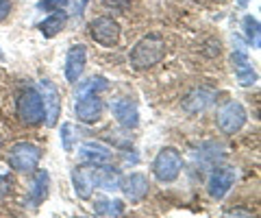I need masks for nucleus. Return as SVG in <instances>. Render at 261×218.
I'll use <instances>...</instances> for the list:
<instances>
[{
	"mask_svg": "<svg viewBox=\"0 0 261 218\" xmlns=\"http://www.w3.org/2000/svg\"><path fill=\"white\" fill-rule=\"evenodd\" d=\"M163 57H166V39L159 33H148L133 46L128 61L137 70H148L152 66H157Z\"/></svg>",
	"mask_w": 261,
	"mask_h": 218,
	"instance_id": "1",
	"label": "nucleus"
},
{
	"mask_svg": "<svg viewBox=\"0 0 261 218\" xmlns=\"http://www.w3.org/2000/svg\"><path fill=\"white\" fill-rule=\"evenodd\" d=\"M183 171V157L181 153L172 147H166L157 153V157L152 161V175L159 183H172L178 179V175Z\"/></svg>",
	"mask_w": 261,
	"mask_h": 218,
	"instance_id": "2",
	"label": "nucleus"
},
{
	"mask_svg": "<svg viewBox=\"0 0 261 218\" xmlns=\"http://www.w3.org/2000/svg\"><path fill=\"white\" fill-rule=\"evenodd\" d=\"M39 157H42V151H39L37 144L33 142H18L13 144L9 151V166L13 168L15 173L29 175L37 171Z\"/></svg>",
	"mask_w": 261,
	"mask_h": 218,
	"instance_id": "3",
	"label": "nucleus"
},
{
	"mask_svg": "<svg viewBox=\"0 0 261 218\" xmlns=\"http://www.w3.org/2000/svg\"><path fill=\"white\" fill-rule=\"evenodd\" d=\"M15 109H18V118L29 127H35V125H39L44 120L42 96H39L37 90H33V87L24 90L18 96V105H15Z\"/></svg>",
	"mask_w": 261,
	"mask_h": 218,
	"instance_id": "4",
	"label": "nucleus"
},
{
	"mask_svg": "<svg viewBox=\"0 0 261 218\" xmlns=\"http://www.w3.org/2000/svg\"><path fill=\"white\" fill-rule=\"evenodd\" d=\"M246 109H244V105L238 103V101H228L224 103L222 107L218 109V116H216V123L220 127V131L231 135V133H238L242 131V127L246 125Z\"/></svg>",
	"mask_w": 261,
	"mask_h": 218,
	"instance_id": "5",
	"label": "nucleus"
},
{
	"mask_svg": "<svg viewBox=\"0 0 261 218\" xmlns=\"http://www.w3.org/2000/svg\"><path fill=\"white\" fill-rule=\"evenodd\" d=\"M39 96H42V105H44V120L48 127H55L57 120H59L61 114V96L57 85L50 79H39Z\"/></svg>",
	"mask_w": 261,
	"mask_h": 218,
	"instance_id": "6",
	"label": "nucleus"
},
{
	"mask_svg": "<svg viewBox=\"0 0 261 218\" xmlns=\"http://www.w3.org/2000/svg\"><path fill=\"white\" fill-rule=\"evenodd\" d=\"M235 179H238V171H235L233 166H218L211 171L209 179H207V192L211 199H224L226 192L233 188Z\"/></svg>",
	"mask_w": 261,
	"mask_h": 218,
	"instance_id": "7",
	"label": "nucleus"
},
{
	"mask_svg": "<svg viewBox=\"0 0 261 218\" xmlns=\"http://www.w3.org/2000/svg\"><path fill=\"white\" fill-rule=\"evenodd\" d=\"M89 33L100 46L111 48L120 39V24L113 18H109V15H98V18L89 22Z\"/></svg>",
	"mask_w": 261,
	"mask_h": 218,
	"instance_id": "8",
	"label": "nucleus"
},
{
	"mask_svg": "<svg viewBox=\"0 0 261 218\" xmlns=\"http://www.w3.org/2000/svg\"><path fill=\"white\" fill-rule=\"evenodd\" d=\"M118 188L124 192V197L130 201V203H140V201H144V197L148 195L150 183H148V177H146V175L130 173L126 177H120Z\"/></svg>",
	"mask_w": 261,
	"mask_h": 218,
	"instance_id": "9",
	"label": "nucleus"
},
{
	"mask_svg": "<svg viewBox=\"0 0 261 218\" xmlns=\"http://www.w3.org/2000/svg\"><path fill=\"white\" fill-rule=\"evenodd\" d=\"M102 101L98 94H85V96H79L76 99V105H74V114L81 123L85 125H94L100 120L102 116Z\"/></svg>",
	"mask_w": 261,
	"mask_h": 218,
	"instance_id": "10",
	"label": "nucleus"
},
{
	"mask_svg": "<svg viewBox=\"0 0 261 218\" xmlns=\"http://www.w3.org/2000/svg\"><path fill=\"white\" fill-rule=\"evenodd\" d=\"M85 63H87V48L83 44L72 46L68 55H65V79H68V83L81 81L85 72Z\"/></svg>",
	"mask_w": 261,
	"mask_h": 218,
	"instance_id": "11",
	"label": "nucleus"
},
{
	"mask_svg": "<svg viewBox=\"0 0 261 218\" xmlns=\"http://www.w3.org/2000/svg\"><path fill=\"white\" fill-rule=\"evenodd\" d=\"M231 61H233V68H235V79H238V83L244 85V87H250L257 83V72L255 68L250 66L248 61V55L244 48H235L233 55H231Z\"/></svg>",
	"mask_w": 261,
	"mask_h": 218,
	"instance_id": "12",
	"label": "nucleus"
},
{
	"mask_svg": "<svg viewBox=\"0 0 261 218\" xmlns=\"http://www.w3.org/2000/svg\"><path fill=\"white\" fill-rule=\"evenodd\" d=\"M109 159H111V151L100 142H83L79 147V161L83 166H102Z\"/></svg>",
	"mask_w": 261,
	"mask_h": 218,
	"instance_id": "13",
	"label": "nucleus"
},
{
	"mask_svg": "<svg viewBox=\"0 0 261 218\" xmlns=\"http://www.w3.org/2000/svg\"><path fill=\"white\" fill-rule=\"evenodd\" d=\"M111 111L116 116L118 123L124 129H135L140 125V109H137V103L130 99H118L111 105Z\"/></svg>",
	"mask_w": 261,
	"mask_h": 218,
	"instance_id": "14",
	"label": "nucleus"
},
{
	"mask_svg": "<svg viewBox=\"0 0 261 218\" xmlns=\"http://www.w3.org/2000/svg\"><path fill=\"white\" fill-rule=\"evenodd\" d=\"M214 99H216L214 90H209V87H196V90H192L185 96L181 105L187 114H198V111H205L214 103Z\"/></svg>",
	"mask_w": 261,
	"mask_h": 218,
	"instance_id": "15",
	"label": "nucleus"
},
{
	"mask_svg": "<svg viewBox=\"0 0 261 218\" xmlns=\"http://www.w3.org/2000/svg\"><path fill=\"white\" fill-rule=\"evenodd\" d=\"M72 181H74V190L81 199H92V192L96 188L94 181V166H79L72 171Z\"/></svg>",
	"mask_w": 261,
	"mask_h": 218,
	"instance_id": "16",
	"label": "nucleus"
},
{
	"mask_svg": "<svg viewBox=\"0 0 261 218\" xmlns=\"http://www.w3.org/2000/svg\"><path fill=\"white\" fill-rule=\"evenodd\" d=\"M120 177H122L120 171L118 168H113V166H107V164L94 166V181H96V185H100V188L107 190V192H113L118 188Z\"/></svg>",
	"mask_w": 261,
	"mask_h": 218,
	"instance_id": "17",
	"label": "nucleus"
},
{
	"mask_svg": "<svg viewBox=\"0 0 261 218\" xmlns=\"http://www.w3.org/2000/svg\"><path fill=\"white\" fill-rule=\"evenodd\" d=\"M48 185H50V175H48L46 171H37L35 179H33V183H31V199H33L35 205H39L48 197Z\"/></svg>",
	"mask_w": 261,
	"mask_h": 218,
	"instance_id": "18",
	"label": "nucleus"
},
{
	"mask_svg": "<svg viewBox=\"0 0 261 218\" xmlns=\"http://www.w3.org/2000/svg\"><path fill=\"white\" fill-rule=\"evenodd\" d=\"M94 212L98 216H120V214H124V203L118 199H96Z\"/></svg>",
	"mask_w": 261,
	"mask_h": 218,
	"instance_id": "19",
	"label": "nucleus"
},
{
	"mask_svg": "<svg viewBox=\"0 0 261 218\" xmlns=\"http://www.w3.org/2000/svg\"><path fill=\"white\" fill-rule=\"evenodd\" d=\"M65 20H68V15H65L63 11H57L48 20H44L42 24H39V31H42L44 37H55L57 33H61V29L65 27Z\"/></svg>",
	"mask_w": 261,
	"mask_h": 218,
	"instance_id": "20",
	"label": "nucleus"
},
{
	"mask_svg": "<svg viewBox=\"0 0 261 218\" xmlns=\"http://www.w3.org/2000/svg\"><path fill=\"white\" fill-rule=\"evenodd\" d=\"M107 87H109V83H107V79H102V77L87 79V81H83V83L79 85V90H76V99H79V96H85V94H98V92L107 90Z\"/></svg>",
	"mask_w": 261,
	"mask_h": 218,
	"instance_id": "21",
	"label": "nucleus"
},
{
	"mask_svg": "<svg viewBox=\"0 0 261 218\" xmlns=\"http://www.w3.org/2000/svg\"><path fill=\"white\" fill-rule=\"evenodd\" d=\"M244 33H246V39L252 48H259V42H261V35H259V22L257 18H252V15H246L244 18Z\"/></svg>",
	"mask_w": 261,
	"mask_h": 218,
	"instance_id": "22",
	"label": "nucleus"
},
{
	"mask_svg": "<svg viewBox=\"0 0 261 218\" xmlns=\"http://www.w3.org/2000/svg\"><path fill=\"white\" fill-rule=\"evenodd\" d=\"M59 135H61V144H63V149L65 151H72L74 149V125H70V123H63L61 125V131H59Z\"/></svg>",
	"mask_w": 261,
	"mask_h": 218,
	"instance_id": "23",
	"label": "nucleus"
},
{
	"mask_svg": "<svg viewBox=\"0 0 261 218\" xmlns=\"http://www.w3.org/2000/svg\"><path fill=\"white\" fill-rule=\"evenodd\" d=\"M65 5H68V0H42L37 7L42 11H61Z\"/></svg>",
	"mask_w": 261,
	"mask_h": 218,
	"instance_id": "24",
	"label": "nucleus"
},
{
	"mask_svg": "<svg viewBox=\"0 0 261 218\" xmlns=\"http://www.w3.org/2000/svg\"><path fill=\"white\" fill-rule=\"evenodd\" d=\"M102 5L107 9H116V11H126L130 7V0H102Z\"/></svg>",
	"mask_w": 261,
	"mask_h": 218,
	"instance_id": "25",
	"label": "nucleus"
},
{
	"mask_svg": "<svg viewBox=\"0 0 261 218\" xmlns=\"http://www.w3.org/2000/svg\"><path fill=\"white\" fill-rule=\"evenodd\" d=\"M11 13V3L9 0H0V22H5Z\"/></svg>",
	"mask_w": 261,
	"mask_h": 218,
	"instance_id": "26",
	"label": "nucleus"
},
{
	"mask_svg": "<svg viewBox=\"0 0 261 218\" xmlns=\"http://www.w3.org/2000/svg\"><path fill=\"white\" fill-rule=\"evenodd\" d=\"M9 190H11V181L7 179V177H0V199H3Z\"/></svg>",
	"mask_w": 261,
	"mask_h": 218,
	"instance_id": "27",
	"label": "nucleus"
},
{
	"mask_svg": "<svg viewBox=\"0 0 261 218\" xmlns=\"http://www.w3.org/2000/svg\"><path fill=\"white\" fill-rule=\"evenodd\" d=\"M238 214H244V216H250L248 209H231V212H226V216H238Z\"/></svg>",
	"mask_w": 261,
	"mask_h": 218,
	"instance_id": "28",
	"label": "nucleus"
},
{
	"mask_svg": "<svg viewBox=\"0 0 261 218\" xmlns=\"http://www.w3.org/2000/svg\"><path fill=\"white\" fill-rule=\"evenodd\" d=\"M238 3H240V7H248L250 0H238Z\"/></svg>",
	"mask_w": 261,
	"mask_h": 218,
	"instance_id": "29",
	"label": "nucleus"
},
{
	"mask_svg": "<svg viewBox=\"0 0 261 218\" xmlns=\"http://www.w3.org/2000/svg\"><path fill=\"white\" fill-rule=\"evenodd\" d=\"M214 3H224V0H214Z\"/></svg>",
	"mask_w": 261,
	"mask_h": 218,
	"instance_id": "30",
	"label": "nucleus"
},
{
	"mask_svg": "<svg viewBox=\"0 0 261 218\" xmlns=\"http://www.w3.org/2000/svg\"><path fill=\"white\" fill-rule=\"evenodd\" d=\"M0 144H3V140H0Z\"/></svg>",
	"mask_w": 261,
	"mask_h": 218,
	"instance_id": "31",
	"label": "nucleus"
}]
</instances>
